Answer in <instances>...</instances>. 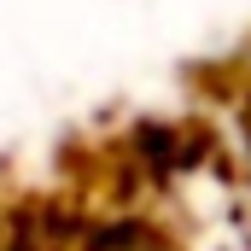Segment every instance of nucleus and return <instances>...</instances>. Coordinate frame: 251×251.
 Masks as SVG:
<instances>
[]
</instances>
